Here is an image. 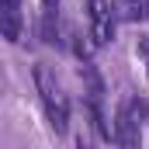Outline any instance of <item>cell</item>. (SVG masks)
Masks as SVG:
<instances>
[{"mask_svg":"<svg viewBox=\"0 0 149 149\" xmlns=\"http://www.w3.org/2000/svg\"><path fill=\"white\" fill-rule=\"evenodd\" d=\"M35 90H38V97H42V108H45L49 125L63 135L70 128V97H66L63 83L56 80V73L49 66H42V63L35 66Z\"/></svg>","mask_w":149,"mask_h":149,"instance_id":"1","label":"cell"},{"mask_svg":"<svg viewBox=\"0 0 149 149\" xmlns=\"http://www.w3.org/2000/svg\"><path fill=\"white\" fill-rule=\"evenodd\" d=\"M111 10L118 21H146L149 17V0H111Z\"/></svg>","mask_w":149,"mask_h":149,"instance_id":"4","label":"cell"},{"mask_svg":"<svg viewBox=\"0 0 149 149\" xmlns=\"http://www.w3.org/2000/svg\"><path fill=\"white\" fill-rule=\"evenodd\" d=\"M87 17H90V38H94V45H108L114 38L111 0H87Z\"/></svg>","mask_w":149,"mask_h":149,"instance_id":"2","label":"cell"},{"mask_svg":"<svg viewBox=\"0 0 149 149\" xmlns=\"http://www.w3.org/2000/svg\"><path fill=\"white\" fill-rule=\"evenodd\" d=\"M21 35H24L21 0H0V38H7V42H21Z\"/></svg>","mask_w":149,"mask_h":149,"instance_id":"3","label":"cell"},{"mask_svg":"<svg viewBox=\"0 0 149 149\" xmlns=\"http://www.w3.org/2000/svg\"><path fill=\"white\" fill-rule=\"evenodd\" d=\"M139 56H142V59H146V63H149V42H146V38L139 42Z\"/></svg>","mask_w":149,"mask_h":149,"instance_id":"5","label":"cell"},{"mask_svg":"<svg viewBox=\"0 0 149 149\" xmlns=\"http://www.w3.org/2000/svg\"><path fill=\"white\" fill-rule=\"evenodd\" d=\"M42 3H45V7H52V10L59 7V0H42Z\"/></svg>","mask_w":149,"mask_h":149,"instance_id":"6","label":"cell"}]
</instances>
